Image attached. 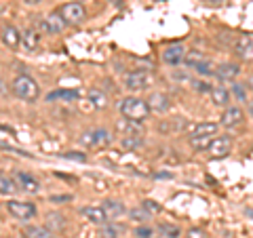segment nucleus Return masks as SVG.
<instances>
[{
  "label": "nucleus",
  "instance_id": "nucleus-2",
  "mask_svg": "<svg viewBox=\"0 0 253 238\" xmlns=\"http://www.w3.org/2000/svg\"><path fill=\"white\" fill-rule=\"evenodd\" d=\"M11 86H13V93L17 95L21 101H28V104H32V101H36L38 97H41V86H38V82L30 74L15 76Z\"/></svg>",
  "mask_w": 253,
  "mask_h": 238
},
{
  "label": "nucleus",
  "instance_id": "nucleus-14",
  "mask_svg": "<svg viewBox=\"0 0 253 238\" xmlns=\"http://www.w3.org/2000/svg\"><path fill=\"white\" fill-rule=\"evenodd\" d=\"M186 49L181 44H169L167 49L163 51V61L167 63V66H171V68H177V66H181L184 63V59H186Z\"/></svg>",
  "mask_w": 253,
  "mask_h": 238
},
{
  "label": "nucleus",
  "instance_id": "nucleus-30",
  "mask_svg": "<svg viewBox=\"0 0 253 238\" xmlns=\"http://www.w3.org/2000/svg\"><path fill=\"white\" fill-rule=\"evenodd\" d=\"M203 61H207V57H205V53L203 51H196V49H192V51H188L186 53V59H184V63L188 68H196V66H201Z\"/></svg>",
  "mask_w": 253,
  "mask_h": 238
},
{
  "label": "nucleus",
  "instance_id": "nucleus-21",
  "mask_svg": "<svg viewBox=\"0 0 253 238\" xmlns=\"http://www.w3.org/2000/svg\"><path fill=\"white\" fill-rule=\"evenodd\" d=\"M104 211H106V215H108V219H118V217H123V215H126V211L125 209V204H121L118 200H104Z\"/></svg>",
  "mask_w": 253,
  "mask_h": 238
},
{
  "label": "nucleus",
  "instance_id": "nucleus-20",
  "mask_svg": "<svg viewBox=\"0 0 253 238\" xmlns=\"http://www.w3.org/2000/svg\"><path fill=\"white\" fill-rule=\"evenodd\" d=\"M21 234L23 238H55V234L46 226H26Z\"/></svg>",
  "mask_w": 253,
  "mask_h": 238
},
{
  "label": "nucleus",
  "instance_id": "nucleus-19",
  "mask_svg": "<svg viewBox=\"0 0 253 238\" xmlns=\"http://www.w3.org/2000/svg\"><path fill=\"white\" fill-rule=\"evenodd\" d=\"M21 44L26 46V51H32V53L38 51V46H41V32L28 28L21 34Z\"/></svg>",
  "mask_w": 253,
  "mask_h": 238
},
{
  "label": "nucleus",
  "instance_id": "nucleus-29",
  "mask_svg": "<svg viewBox=\"0 0 253 238\" xmlns=\"http://www.w3.org/2000/svg\"><path fill=\"white\" fill-rule=\"evenodd\" d=\"M158 234H161V238H179L181 230L175 226V224H167V221H163V224H158Z\"/></svg>",
  "mask_w": 253,
  "mask_h": 238
},
{
  "label": "nucleus",
  "instance_id": "nucleus-8",
  "mask_svg": "<svg viewBox=\"0 0 253 238\" xmlns=\"http://www.w3.org/2000/svg\"><path fill=\"white\" fill-rule=\"evenodd\" d=\"M207 152L211 158H226L232 152V137L230 135H215Z\"/></svg>",
  "mask_w": 253,
  "mask_h": 238
},
{
  "label": "nucleus",
  "instance_id": "nucleus-9",
  "mask_svg": "<svg viewBox=\"0 0 253 238\" xmlns=\"http://www.w3.org/2000/svg\"><path fill=\"white\" fill-rule=\"evenodd\" d=\"M241 76V66L239 63H232V61H224L215 66V78L219 82H236V78Z\"/></svg>",
  "mask_w": 253,
  "mask_h": 238
},
{
  "label": "nucleus",
  "instance_id": "nucleus-39",
  "mask_svg": "<svg viewBox=\"0 0 253 238\" xmlns=\"http://www.w3.org/2000/svg\"><path fill=\"white\" fill-rule=\"evenodd\" d=\"M186 238H207V234H205L201 228H190L186 232Z\"/></svg>",
  "mask_w": 253,
  "mask_h": 238
},
{
  "label": "nucleus",
  "instance_id": "nucleus-35",
  "mask_svg": "<svg viewBox=\"0 0 253 238\" xmlns=\"http://www.w3.org/2000/svg\"><path fill=\"white\" fill-rule=\"evenodd\" d=\"M141 144H144V137H137V135H126V137L121 139V146L125 150H135L139 148Z\"/></svg>",
  "mask_w": 253,
  "mask_h": 238
},
{
  "label": "nucleus",
  "instance_id": "nucleus-4",
  "mask_svg": "<svg viewBox=\"0 0 253 238\" xmlns=\"http://www.w3.org/2000/svg\"><path fill=\"white\" fill-rule=\"evenodd\" d=\"M59 13H61V17H63V21H66L68 26H81V23L86 19V9L78 2V0L61 4Z\"/></svg>",
  "mask_w": 253,
  "mask_h": 238
},
{
  "label": "nucleus",
  "instance_id": "nucleus-44",
  "mask_svg": "<svg viewBox=\"0 0 253 238\" xmlns=\"http://www.w3.org/2000/svg\"><path fill=\"white\" fill-rule=\"evenodd\" d=\"M156 238H158V236H156Z\"/></svg>",
  "mask_w": 253,
  "mask_h": 238
},
{
  "label": "nucleus",
  "instance_id": "nucleus-15",
  "mask_svg": "<svg viewBox=\"0 0 253 238\" xmlns=\"http://www.w3.org/2000/svg\"><path fill=\"white\" fill-rule=\"evenodd\" d=\"M146 101H148V106H150V110H152V112L165 114V112H169V110H171V99H169V95H167V93L156 91V93L150 95Z\"/></svg>",
  "mask_w": 253,
  "mask_h": 238
},
{
  "label": "nucleus",
  "instance_id": "nucleus-23",
  "mask_svg": "<svg viewBox=\"0 0 253 238\" xmlns=\"http://www.w3.org/2000/svg\"><path fill=\"white\" fill-rule=\"evenodd\" d=\"M116 129L123 131L125 135L123 137H126V135H137V137H141V133H144V129H141V122H133V120H118L116 122Z\"/></svg>",
  "mask_w": 253,
  "mask_h": 238
},
{
  "label": "nucleus",
  "instance_id": "nucleus-34",
  "mask_svg": "<svg viewBox=\"0 0 253 238\" xmlns=\"http://www.w3.org/2000/svg\"><path fill=\"white\" fill-rule=\"evenodd\" d=\"M156 232L158 230H154L152 226H148V224H141V226H137L135 230H133L135 238H156Z\"/></svg>",
  "mask_w": 253,
  "mask_h": 238
},
{
  "label": "nucleus",
  "instance_id": "nucleus-13",
  "mask_svg": "<svg viewBox=\"0 0 253 238\" xmlns=\"http://www.w3.org/2000/svg\"><path fill=\"white\" fill-rule=\"evenodd\" d=\"M245 120V112L239 108V106H230L226 108L224 112H221V126H226V129H236V126H241Z\"/></svg>",
  "mask_w": 253,
  "mask_h": 238
},
{
  "label": "nucleus",
  "instance_id": "nucleus-10",
  "mask_svg": "<svg viewBox=\"0 0 253 238\" xmlns=\"http://www.w3.org/2000/svg\"><path fill=\"white\" fill-rule=\"evenodd\" d=\"M13 179L17 181V186H19L21 192H26V194H38V192H41V184H38V179L32 177L30 173H26V171H15Z\"/></svg>",
  "mask_w": 253,
  "mask_h": 238
},
{
  "label": "nucleus",
  "instance_id": "nucleus-33",
  "mask_svg": "<svg viewBox=\"0 0 253 238\" xmlns=\"http://www.w3.org/2000/svg\"><path fill=\"white\" fill-rule=\"evenodd\" d=\"M194 74H199L201 78H211V76H215V63L213 61H203L201 66H196L194 68Z\"/></svg>",
  "mask_w": 253,
  "mask_h": 238
},
{
  "label": "nucleus",
  "instance_id": "nucleus-31",
  "mask_svg": "<svg viewBox=\"0 0 253 238\" xmlns=\"http://www.w3.org/2000/svg\"><path fill=\"white\" fill-rule=\"evenodd\" d=\"M126 215H129V219H131V221H135L137 226L148 224L150 217H152V215H150V213H148L144 207H135V209H131L129 213H126Z\"/></svg>",
  "mask_w": 253,
  "mask_h": 238
},
{
  "label": "nucleus",
  "instance_id": "nucleus-43",
  "mask_svg": "<svg viewBox=\"0 0 253 238\" xmlns=\"http://www.w3.org/2000/svg\"><path fill=\"white\" fill-rule=\"evenodd\" d=\"M207 2H209V4H221L224 0H207Z\"/></svg>",
  "mask_w": 253,
  "mask_h": 238
},
{
  "label": "nucleus",
  "instance_id": "nucleus-42",
  "mask_svg": "<svg viewBox=\"0 0 253 238\" xmlns=\"http://www.w3.org/2000/svg\"><path fill=\"white\" fill-rule=\"evenodd\" d=\"M26 4H38V2H42V0H23Z\"/></svg>",
  "mask_w": 253,
  "mask_h": 238
},
{
  "label": "nucleus",
  "instance_id": "nucleus-17",
  "mask_svg": "<svg viewBox=\"0 0 253 238\" xmlns=\"http://www.w3.org/2000/svg\"><path fill=\"white\" fill-rule=\"evenodd\" d=\"M81 215H83L86 221L95 224V226H104V224H108V215H106L104 207H93V204H86V207L81 209Z\"/></svg>",
  "mask_w": 253,
  "mask_h": 238
},
{
  "label": "nucleus",
  "instance_id": "nucleus-3",
  "mask_svg": "<svg viewBox=\"0 0 253 238\" xmlns=\"http://www.w3.org/2000/svg\"><path fill=\"white\" fill-rule=\"evenodd\" d=\"M112 133L104 126H99V129H89L81 135V146L84 148H101V146H110L112 144Z\"/></svg>",
  "mask_w": 253,
  "mask_h": 238
},
{
  "label": "nucleus",
  "instance_id": "nucleus-28",
  "mask_svg": "<svg viewBox=\"0 0 253 238\" xmlns=\"http://www.w3.org/2000/svg\"><path fill=\"white\" fill-rule=\"evenodd\" d=\"M121 234H123V230H121V226H116V224H104V226H99V232H97V236L99 238H121Z\"/></svg>",
  "mask_w": 253,
  "mask_h": 238
},
{
  "label": "nucleus",
  "instance_id": "nucleus-40",
  "mask_svg": "<svg viewBox=\"0 0 253 238\" xmlns=\"http://www.w3.org/2000/svg\"><path fill=\"white\" fill-rule=\"evenodd\" d=\"M243 213H245V217H249V219L253 221V209H251V207H247V209H243Z\"/></svg>",
  "mask_w": 253,
  "mask_h": 238
},
{
  "label": "nucleus",
  "instance_id": "nucleus-26",
  "mask_svg": "<svg viewBox=\"0 0 253 238\" xmlns=\"http://www.w3.org/2000/svg\"><path fill=\"white\" fill-rule=\"evenodd\" d=\"M15 192H19L17 181H15L13 177H9V175H0V194L13 196Z\"/></svg>",
  "mask_w": 253,
  "mask_h": 238
},
{
  "label": "nucleus",
  "instance_id": "nucleus-32",
  "mask_svg": "<svg viewBox=\"0 0 253 238\" xmlns=\"http://www.w3.org/2000/svg\"><path fill=\"white\" fill-rule=\"evenodd\" d=\"M213 139L215 137H188V144H190V148L199 150V152H207Z\"/></svg>",
  "mask_w": 253,
  "mask_h": 238
},
{
  "label": "nucleus",
  "instance_id": "nucleus-24",
  "mask_svg": "<svg viewBox=\"0 0 253 238\" xmlns=\"http://www.w3.org/2000/svg\"><path fill=\"white\" fill-rule=\"evenodd\" d=\"M89 104L93 106V110H104L108 106V95L101 89H91L89 91Z\"/></svg>",
  "mask_w": 253,
  "mask_h": 238
},
{
  "label": "nucleus",
  "instance_id": "nucleus-16",
  "mask_svg": "<svg viewBox=\"0 0 253 238\" xmlns=\"http://www.w3.org/2000/svg\"><path fill=\"white\" fill-rule=\"evenodd\" d=\"M211 101H213V106H217V108H230V101H232V93L230 89H226L224 84H213V89H211Z\"/></svg>",
  "mask_w": 253,
  "mask_h": 238
},
{
  "label": "nucleus",
  "instance_id": "nucleus-41",
  "mask_svg": "<svg viewBox=\"0 0 253 238\" xmlns=\"http://www.w3.org/2000/svg\"><path fill=\"white\" fill-rule=\"evenodd\" d=\"M247 110H249V116L253 118V99H249V101H247Z\"/></svg>",
  "mask_w": 253,
  "mask_h": 238
},
{
  "label": "nucleus",
  "instance_id": "nucleus-38",
  "mask_svg": "<svg viewBox=\"0 0 253 238\" xmlns=\"http://www.w3.org/2000/svg\"><path fill=\"white\" fill-rule=\"evenodd\" d=\"M141 207H144L148 213H150V215H154V213H161V204H158V202H154V200H144V202H141Z\"/></svg>",
  "mask_w": 253,
  "mask_h": 238
},
{
  "label": "nucleus",
  "instance_id": "nucleus-22",
  "mask_svg": "<svg viewBox=\"0 0 253 238\" xmlns=\"http://www.w3.org/2000/svg\"><path fill=\"white\" fill-rule=\"evenodd\" d=\"M81 97L78 89H59V91H51L46 95V101H55V99H61V101H76Z\"/></svg>",
  "mask_w": 253,
  "mask_h": 238
},
{
  "label": "nucleus",
  "instance_id": "nucleus-11",
  "mask_svg": "<svg viewBox=\"0 0 253 238\" xmlns=\"http://www.w3.org/2000/svg\"><path fill=\"white\" fill-rule=\"evenodd\" d=\"M234 53L243 61H253V34H243L236 38Z\"/></svg>",
  "mask_w": 253,
  "mask_h": 238
},
{
  "label": "nucleus",
  "instance_id": "nucleus-5",
  "mask_svg": "<svg viewBox=\"0 0 253 238\" xmlns=\"http://www.w3.org/2000/svg\"><path fill=\"white\" fill-rule=\"evenodd\" d=\"M6 211H9V215H13L15 219L19 221H30L36 217V204L32 202H23V200H9L6 202Z\"/></svg>",
  "mask_w": 253,
  "mask_h": 238
},
{
  "label": "nucleus",
  "instance_id": "nucleus-27",
  "mask_svg": "<svg viewBox=\"0 0 253 238\" xmlns=\"http://www.w3.org/2000/svg\"><path fill=\"white\" fill-rule=\"evenodd\" d=\"M230 93H232V99L241 101V104H247V101H249L247 84H243V82H232V84H230Z\"/></svg>",
  "mask_w": 253,
  "mask_h": 238
},
{
  "label": "nucleus",
  "instance_id": "nucleus-12",
  "mask_svg": "<svg viewBox=\"0 0 253 238\" xmlns=\"http://www.w3.org/2000/svg\"><path fill=\"white\" fill-rule=\"evenodd\" d=\"M0 40H2L6 49L15 51L21 44V32L15 26H11V23H4V26L0 28Z\"/></svg>",
  "mask_w": 253,
  "mask_h": 238
},
{
  "label": "nucleus",
  "instance_id": "nucleus-1",
  "mask_svg": "<svg viewBox=\"0 0 253 238\" xmlns=\"http://www.w3.org/2000/svg\"><path fill=\"white\" fill-rule=\"evenodd\" d=\"M118 112H121V116L125 118V120L144 122V120H148V116L152 114V110H150L146 99L131 95V97H123L121 101H118Z\"/></svg>",
  "mask_w": 253,
  "mask_h": 238
},
{
  "label": "nucleus",
  "instance_id": "nucleus-36",
  "mask_svg": "<svg viewBox=\"0 0 253 238\" xmlns=\"http://www.w3.org/2000/svg\"><path fill=\"white\" fill-rule=\"evenodd\" d=\"M190 84H192V89L196 93H211V89H213V84L207 80V78H194Z\"/></svg>",
  "mask_w": 253,
  "mask_h": 238
},
{
  "label": "nucleus",
  "instance_id": "nucleus-37",
  "mask_svg": "<svg viewBox=\"0 0 253 238\" xmlns=\"http://www.w3.org/2000/svg\"><path fill=\"white\" fill-rule=\"evenodd\" d=\"M61 158H66V160H76V162H86V156L83 152H63L59 154Z\"/></svg>",
  "mask_w": 253,
  "mask_h": 238
},
{
  "label": "nucleus",
  "instance_id": "nucleus-18",
  "mask_svg": "<svg viewBox=\"0 0 253 238\" xmlns=\"http://www.w3.org/2000/svg\"><path fill=\"white\" fill-rule=\"evenodd\" d=\"M219 131L217 122H196L192 129H190V137H215Z\"/></svg>",
  "mask_w": 253,
  "mask_h": 238
},
{
  "label": "nucleus",
  "instance_id": "nucleus-25",
  "mask_svg": "<svg viewBox=\"0 0 253 238\" xmlns=\"http://www.w3.org/2000/svg\"><path fill=\"white\" fill-rule=\"evenodd\" d=\"M44 226L49 228L53 234L55 232H61V230L66 228V217L59 215V213H49V215H46V224Z\"/></svg>",
  "mask_w": 253,
  "mask_h": 238
},
{
  "label": "nucleus",
  "instance_id": "nucleus-7",
  "mask_svg": "<svg viewBox=\"0 0 253 238\" xmlns=\"http://www.w3.org/2000/svg\"><path fill=\"white\" fill-rule=\"evenodd\" d=\"M68 23L63 21L61 13L59 11H53L49 13L44 19L38 21V32H42V34H59V32L66 30Z\"/></svg>",
  "mask_w": 253,
  "mask_h": 238
},
{
  "label": "nucleus",
  "instance_id": "nucleus-6",
  "mask_svg": "<svg viewBox=\"0 0 253 238\" xmlns=\"http://www.w3.org/2000/svg\"><path fill=\"white\" fill-rule=\"evenodd\" d=\"M152 78H150L148 70H131V72L125 74V86L129 91H144L150 86Z\"/></svg>",
  "mask_w": 253,
  "mask_h": 238
}]
</instances>
